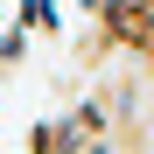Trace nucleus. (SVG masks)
I'll use <instances>...</instances> for the list:
<instances>
[{"label":"nucleus","instance_id":"obj_4","mask_svg":"<svg viewBox=\"0 0 154 154\" xmlns=\"http://www.w3.org/2000/svg\"><path fill=\"white\" fill-rule=\"evenodd\" d=\"M77 7H84V14H105V7H112V0H77Z\"/></svg>","mask_w":154,"mask_h":154},{"label":"nucleus","instance_id":"obj_2","mask_svg":"<svg viewBox=\"0 0 154 154\" xmlns=\"http://www.w3.org/2000/svg\"><path fill=\"white\" fill-rule=\"evenodd\" d=\"M14 21H21V28H35L42 42H56V35H63V14H56V0H14Z\"/></svg>","mask_w":154,"mask_h":154},{"label":"nucleus","instance_id":"obj_3","mask_svg":"<svg viewBox=\"0 0 154 154\" xmlns=\"http://www.w3.org/2000/svg\"><path fill=\"white\" fill-rule=\"evenodd\" d=\"M28 35H35V28H21V21H7V28H0V77H14V70H21Z\"/></svg>","mask_w":154,"mask_h":154},{"label":"nucleus","instance_id":"obj_1","mask_svg":"<svg viewBox=\"0 0 154 154\" xmlns=\"http://www.w3.org/2000/svg\"><path fill=\"white\" fill-rule=\"evenodd\" d=\"M21 147H28V154H84L91 140L77 133V126H70V112H63V119H35L28 133H21Z\"/></svg>","mask_w":154,"mask_h":154}]
</instances>
